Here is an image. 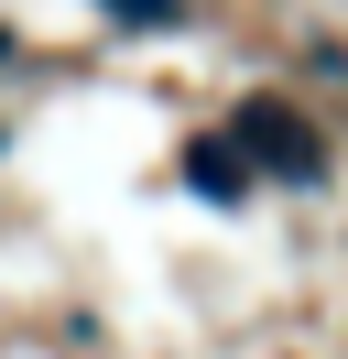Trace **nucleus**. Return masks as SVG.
I'll return each mask as SVG.
<instances>
[{
  "label": "nucleus",
  "mask_w": 348,
  "mask_h": 359,
  "mask_svg": "<svg viewBox=\"0 0 348 359\" xmlns=\"http://www.w3.org/2000/svg\"><path fill=\"white\" fill-rule=\"evenodd\" d=\"M239 142H250V163L283 175V185H316V175H326V142L304 131L283 98H250V109H239Z\"/></svg>",
  "instance_id": "nucleus-1"
},
{
  "label": "nucleus",
  "mask_w": 348,
  "mask_h": 359,
  "mask_svg": "<svg viewBox=\"0 0 348 359\" xmlns=\"http://www.w3.org/2000/svg\"><path fill=\"white\" fill-rule=\"evenodd\" d=\"M185 175H196V196H239V185H250V163H239V142H196Z\"/></svg>",
  "instance_id": "nucleus-2"
},
{
  "label": "nucleus",
  "mask_w": 348,
  "mask_h": 359,
  "mask_svg": "<svg viewBox=\"0 0 348 359\" xmlns=\"http://www.w3.org/2000/svg\"><path fill=\"white\" fill-rule=\"evenodd\" d=\"M109 11H120L130 33H163V22H174V0H109Z\"/></svg>",
  "instance_id": "nucleus-3"
}]
</instances>
